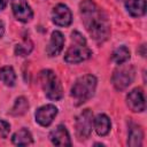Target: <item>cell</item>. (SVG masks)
<instances>
[{"instance_id": "cell-21", "label": "cell", "mask_w": 147, "mask_h": 147, "mask_svg": "<svg viewBox=\"0 0 147 147\" xmlns=\"http://www.w3.org/2000/svg\"><path fill=\"white\" fill-rule=\"evenodd\" d=\"M9 131H10V125H9V123H7L6 121L0 119V136H1L2 138H7Z\"/></svg>"}, {"instance_id": "cell-17", "label": "cell", "mask_w": 147, "mask_h": 147, "mask_svg": "<svg viewBox=\"0 0 147 147\" xmlns=\"http://www.w3.org/2000/svg\"><path fill=\"white\" fill-rule=\"evenodd\" d=\"M0 79L3 82L5 85L10 86V87L14 86L15 82H16V75H15L14 69L9 65L2 67L0 69Z\"/></svg>"}, {"instance_id": "cell-8", "label": "cell", "mask_w": 147, "mask_h": 147, "mask_svg": "<svg viewBox=\"0 0 147 147\" xmlns=\"http://www.w3.org/2000/svg\"><path fill=\"white\" fill-rule=\"evenodd\" d=\"M52 20L59 26H68L72 22V15L68 6L59 3L54 7L52 11Z\"/></svg>"}, {"instance_id": "cell-2", "label": "cell", "mask_w": 147, "mask_h": 147, "mask_svg": "<svg viewBox=\"0 0 147 147\" xmlns=\"http://www.w3.org/2000/svg\"><path fill=\"white\" fill-rule=\"evenodd\" d=\"M96 87V78L93 75H85L79 77L72 85L70 95L72 96L75 105L79 106L90 100Z\"/></svg>"}, {"instance_id": "cell-19", "label": "cell", "mask_w": 147, "mask_h": 147, "mask_svg": "<svg viewBox=\"0 0 147 147\" xmlns=\"http://www.w3.org/2000/svg\"><path fill=\"white\" fill-rule=\"evenodd\" d=\"M111 59L116 64H123L130 59V51L125 46H119L113 52Z\"/></svg>"}, {"instance_id": "cell-16", "label": "cell", "mask_w": 147, "mask_h": 147, "mask_svg": "<svg viewBox=\"0 0 147 147\" xmlns=\"http://www.w3.org/2000/svg\"><path fill=\"white\" fill-rule=\"evenodd\" d=\"M142 139H144V132L140 126L138 125H132L129 131V139H127V145L132 147L141 146L142 145Z\"/></svg>"}, {"instance_id": "cell-15", "label": "cell", "mask_w": 147, "mask_h": 147, "mask_svg": "<svg viewBox=\"0 0 147 147\" xmlns=\"http://www.w3.org/2000/svg\"><path fill=\"white\" fill-rule=\"evenodd\" d=\"M11 141L16 146H28V145L33 142V139H32V136H31L30 131L28 129L23 127V129L18 130L17 132H15L13 134Z\"/></svg>"}, {"instance_id": "cell-5", "label": "cell", "mask_w": 147, "mask_h": 147, "mask_svg": "<svg viewBox=\"0 0 147 147\" xmlns=\"http://www.w3.org/2000/svg\"><path fill=\"white\" fill-rule=\"evenodd\" d=\"M121 65V64H119ZM134 68L132 65H121L118 69H116L113 74L111 82L114 87L117 91H123L125 90L129 85L132 84L134 79Z\"/></svg>"}, {"instance_id": "cell-3", "label": "cell", "mask_w": 147, "mask_h": 147, "mask_svg": "<svg viewBox=\"0 0 147 147\" xmlns=\"http://www.w3.org/2000/svg\"><path fill=\"white\" fill-rule=\"evenodd\" d=\"M71 40L74 44L64 54V61L67 63H80L92 55L91 49L86 46L85 38L78 31H74L71 33Z\"/></svg>"}, {"instance_id": "cell-4", "label": "cell", "mask_w": 147, "mask_h": 147, "mask_svg": "<svg viewBox=\"0 0 147 147\" xmlns=\"http://www.w3.org/2000/svg\"><path fill=\"white\" fill-rule=\"evenodd\" d=\"M39 79L41 87L45 92V95L51 100H60L62 98L63 91L62 85L57 78V76L54 74V71L49 69L41 70L39 74Z\"/></svg>"}, {"instance_id": "cell-7", "label": "cell", "mask_w": 147, "mask_h": 147, "mask_svg": "<svg viewBox=\"0 0 147 147\" xmlns=\"http://www.w3.org/2000/svg\"><path fill=\"white\" fill-rule=\"evenodd\" d=\"M11 10L14 16L23 23H26L32 20L33 13L26 0H11Z\"/></svg>"}, {"instance_id": "cell-18", "label": "cell", "mask_w": 147, "mask_h": 147, "mask_svg": "<svg viewBox=\"0 0 147 147\" xmlns=\"http://www.w3.org/2000/svg\"><path fill=\"white\" fill-rule=\"evenodd\" d=\"M28 108H29V102H28L26 98L20 96L15 100V103H14L13 108L10 109L9 114L13 116H21V115H24L26 113Z\"/></svg>"}, {"instance_id": "cell-23", "label": "cell", "mask_w": 147, "mask_h": 147, "mask_svg": "<svg viewBox=\"0 0 147 147\" xmlns=\"http://www.w3.org/2000/svg\"><path fill=\"white\" fill-rule=\"evenodd\" d=\"M3 32H5V28H3V23L0 21V38L3 36Z\"/></svg>"}, {"instance_id": "cell-1", "label": "cell", "mask_w": 147, "mask_h": 147, "mask_svg": "<svg viewBox=\"0 0 147 147\" xmlns=\"http://www.w3.org/2000/svg\"><path fill=\"white\" fill-rule=\"evenodd\" d=\"M79 9L83 23L91 37L98 42L105 41L109 37L110 25L103 11L93 0H83L79 3Z\"/></svg>"}, {"instance_id": "cell-20", "label": "cell", "mask_w": 147, "mask_h": 147, "mask_svg": "<svg viewBox=\"0 0 147 147\" xmlns=\"http://www.w3.org/2000/svg\"><path fill=\"white\" fill-rule=\"evenodd\" d=\"M32 42L28 39V40H24L22 44H17L15 46V54L18 55V56H26L28 54L31 53L32 51Z\"/></svg>"}, {"instance_id": "cell-11", "label": "cell", "mask_w": 147, "mask_h": 147, "mask_svg": "<svg viewBox=\"0 0 147 147\" xmlns=\"http://www.w3.org/2000/svg\"><path fill=\"white\" fill-rule=\"evenodd\" d=\"M49 139L55 146H71L69 132H68L67 127L62 124L57 125L49 133Z\"/></svg>"}, {"instance_id": "cell-12", "label": "cell", "mask_w": 147, "mask_h": 147, "mask_svg": "<svg viewBox=\"0 0 147 147\" xmlns=\"http://www.w3.org/2000/svg\"><path fill=\"white\" fill-rule=\"evenodd\" d=\"M64 45V37L60 31H53L51 40L46 47V53L48 56H56L61 53Z\"/></svg>"}, {"instance_id": "cell-13", "label": "cell", "mask_w": 147, "mask_h": 147, "mask_svg": "<svg viewBox=\"0 0 147 147\" xmlns=\"http://www.w3.org/2000/svg\"><path fill=\"white\" fill-rule=\"evenodd\" d=\"M125 7L131 16L139 17L146 13V0H126Z\"/></svg>"}, {"instance_id": "cell-9", "label": "cell", "mask_w": 147, "mask_h": 147, "mask_svg": "<svg viewBox=\"0 0 147 147\" xmlns=\"http://www.w3.org/2000/svg\"><path fill=\"white\" fill-rule=\"evenodd\" d=\"M56 115H57V108L54 105H45L37 109L34 117L37 123H39L41 126H48L52 124Z\"/></svg>"}, {"instance_id": "cell-14", "label": "cell", "mask_w": 147, "mask_h": 147, "mask_svg": "<svg viewBox=\"0 0 147 147\" xmlns=\"http://www.w3.org/2000/svg\"><path fill=\"white\" fill-rule=\"evenodd\" d=\"M93 125H94L95 132L99 136H106L110 131L111 123H110V119H109V117L107 115L99 114L95 117V119H93Z\"/></svg>"}, {"instance_id": "cell-10", "label": "cell", "mask_w": 147, "mask_h": 147, "mask_svg": "<svg viewBox=\"0 0 147 147\" xmlns=\"http://www.w3.org/2000/svg\"><path fill=\"white\" fill-rule=\"evenodd\" d=\"M126 103L129 108L134 113H141L145 110V96L140 87L133 88L126 96Z\"/></svg>"}, {"instance_id": "cell-6", "label": "cell", "mask_w": 147, "mask_h": 147, "mask_svg": "<svg viewBox=\"0 0 147 147\" xmlns=\"http://www.w3.org/2000/svg\"><path fill=\"white\" fill-rule=\"evenodd\" d=\"M93 126V114L90 109H84L76 117V134L79 140H85L91 136Z\"/></svg>"}, {"instance_id": "cell-22", "label": "cell", "mask_w": 147, "mask_h": 147, "mask_svg": "<svg viewBox=\"0 0 147 147\" xmlns=\"http://www.w3.org/2000/svg\"><path fill=\"white\" fill-rule=\"evenodd\" d=\"M8 2H9V0H0V10L5 9Z\"/></svg>"}]
</instances>
